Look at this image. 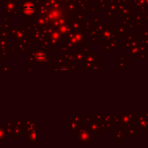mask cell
I'll list each match as a JSON object with an SVG mask.
<instances>
[{"instance_id": "3", "label": "cell", "mask_w": 148, "mask_h": 148, "mask_svg": "<svg viewBox=\"0 0 148 148\" xmlns=\"http://www.w3.org/2000/svg\"><path fill=\"white\" fill-rule=\"evenodd\" d=\"M143 114H144V116H145V118L147 119H148V112L143 113Z\"/></svg>"}, {"instance_id": "1", "label": "cell", "mask_w": 148, "mask_h": 148, "mask_svg": "<svg viewBox=\"0 0 148 148\" xmlns=\"http://www.w3.org/2000/svg\"><path fill=\"white\" fill-rule=\"evenodd\" d=\"M143 34H144V37L145 38H148V31H146V30H143Z\"/></svg>"}, {"instance_id": "2", "label": "cell", "mask_w": 148, "mask_h": 148, "mask_svg": "<svg viewBox=\"0 0 148 148\" xmlns=\"http://www.w3.org/2000/svg\"><path fill=\"white\" fill-rule=\"evenodd\" d=\"M145 22L148 23V12H147V14H145Z\"/></svg>"}, {"instance_id": "4", "label": "cell", "mask_w": 148, "mask_h": 148, "mask_svg": "<svg viewBox=\"0 0 148 148\" xmlns=\"http://www.w3.org/2000/svg\"><path fill=\"white\" fill-rule=\"evenodd\" d=\"M147 58H148V50H147Z\"/></svg>"}]
</instances>
